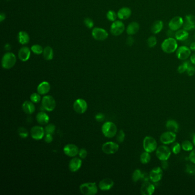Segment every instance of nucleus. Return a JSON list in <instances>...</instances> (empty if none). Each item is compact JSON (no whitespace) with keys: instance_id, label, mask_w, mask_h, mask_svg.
<instances>
[{"instance_id":"15","label":"nucleus","mask_w":195,"mask_h":195,"mask_svg":"<svg viewBox=\"0 0 195 195\" xmlns=\"http://www.w3.org/2000/svg\"><path fill=\"white\" fill-rule=\"evenodd\" d=\"M45 133V129L40 126H34L30 130L32 137L36 140H40L43 139Z\"/></svg>"},{"instance_id":"6","label":"nucleus","mask_w":195,"mask_h":195,"mask_svg":"<svg viewBox=\"0 0 195 195\" xmlns=\"http://www.w3.org/2000/svg\"><path fill=\"white\" fill-rule=\"evenodd\" d=\"M156 155L160 161L168 160L171 155V151L167 146H159L156 149Z\"/></svg>"},{"instance_id":"1","label":"nucleus","mask_w":195,"mask_h":195,"mask_svg":"<svg viewBox=\"0 0 195 195\" xmlns=\"http://www.w3.org/2000/svg\"><path fill=\"white\" fill-rule=\"evenodd\" d=\"M161 48L162 51L165 53L168 54L173 53L178 48L177 40L173 37H168L162 42Z\"/></svg>"},{"instance_id":"57","label":"nucleus","mask_w":195,"mask_h":195,"mask_svg":"<svg viewBox=\"0 0 195 195\" xmlns=\"http://www.w3.org/2000/svg\"><path fill=\"white\" fill-rule=\"evenodd\" d=\"M190 61L191 62L192 64L195 65V53H193L190 57Z\"/></svg>"},{"instance_id":"39","label":"nucleus","mask_w":195,"mask_h":195,"mask_svg":"<svg viewBox=\"0 0 195 195\" xmlns=\"http://www.w3.org/2000/svg\"><path fill=\"white\" fill-rule=\"evenodd\" d=\"M185 172L190 175H195V165L192 164H188L186 165Z\"/></svg>"},{"instance_id":"62","label":"nucleus","mask_w":195,"mask_h":195,"mask_svg":"<svg viewBox=\"0 0 195 195\" xmlns=\"http://www.w3.org/2000/svg\"><path fill=\"white\" fill-rule=\"evenodd\" d=\"M193 37H194V39L195 40V33H194V35H193Z\"/></svg>"},{"instance_id":"21","label":"nucleus","mask_w":195,"mask_h":195,"mask_svg":"<svg viewBox=\"0 0 195 195\" xmlns=\"http://www.w3.org/2000/svg\"><path fill=\"white\" fill-rule=\"evenodd\" d=\"M82 165V161L81 159L74 157L70 161L69 168L71 172H75L79 170Z\"/></svg>"},{"instance_id":"42","label":"nucleus","mask_w":195,"mask_h":195,"mask_svg":"<svg viewBox=\"0 0 195 195\" xmlns=\"http://www.w3.org/2000/svg\"><path fill=\"white\" fill-rule=\"evenodd\" d=\"M183 29L184 30H187V31H191V30H195V25L194 24H192V23H189L187 21H184V23H183Z\"/></svg>"},{"instance_id":"55","label":"nucleus","mask_w":195,"mask_h":195,"mask_svg":"<svg viewBox=\"0 0 195 195\" xmlns=\"http://www.w3.org/2000/svg\"><path fill=\"white\" fill-rule=\"evenodd\" d=\"M168 168V162L167 160L162 161V169H167Z\"/></svg>"},{"instance_id":"58","label":"nucleus","mask_w":195,"mask_h":195,"mask_svg":"<svg viewBox=\"0 0 195 195\" xmlns=\"http://www.w3.org/2000/svg\"><path fill=\"white\" fill-rule=\"evenodd\" d=\"M5 19V14L3 13H1L0 14V22L2 23Z\"/></svg>"},{"instance_id":"61","label":"nucleus","mask_w":195,"mask_h":195,"mask_svg":"<svg viewBox=\"0 0 195 195\" xmlns=\"http://www.w3.org/2000/svg\"><path fill=\"white\" fill-rule=\"evenodd\" d=\"M193 144L195 146V135H194L193 137Z\"/></svg>"},{"instance_id":"44","label":"nucleus","mask_w":195,"mask_h":195,"mask_svg":"<svg viewBox=\"0 0 195 195\" xmlns=\"http://www.w3.org/2000/svg\"><path fill=\"white\" fill-rule=\"evenodd\" d=\"M172 151L174 154H179L181 151V146L179 142H175L172 145Z\"/></svg>"},{"instance_id":"26","label":"nucleus","mask_w":195,"mask_h":195,"mask_svg":"<svg viewBox=\"0 0 195 195\" xmlns=\"http://www.w3.org/2000/svg\"><path fill=\"white\" fill-rule=\"evenodd\" d=\"M188 32L183 29H179L177 30L175 33V38L180 41H185L189 38Z\"/></svg>"},{"instance_id":"18","label":"nucleus","mask_w":195,"mask_h":195,"mask_svg":"<svg viewBox=\"0 0 195 195\" xmlns=\"http://www.w3.org/2000/svg\"><path fill=\"white\" fill-rule=\"evenodd\" d=\"M64 152L68 156L74 157L79 154V149L76 145L73 144H69L64 146Z\"/></svg>"},{"instance_id":"11","label":"nucleus","mask_w":195,"mask_h":195,"mask_svg":"<svg viewBox=\"0 0 195 195\" xmlns=\"http://www.w3.org/2000/svg\"><path fill=\"white\" fill-rule=\"evenodd\" d=\"M119 146L114 142H107L104 143L102 146L103 152L107 155L114 154L118 151Z\"/></svg>"},{"instance_id":"32","label":"nucleus","mask_w":195,"mask_h":195,"mask_svg":"<svg viewBox=\"0 0 195 195\" xmlns=\"http://www.w3.org/2000/svg\"><path fill=\"white\" fill-rule=\"evenodd\" d=\"M149 152H142L141 155L140 156V162L143 164H146L151 161V157L149 154Z\"/></svg>"},{"instance_id":"22","label":"nucleus","mask_w":195,"mask_h":195,"mask_svg":"<svg viewBox=\"0 0 195 195\" xmlns=\"http://www.w3.org/2000/svg\"><path fill=\"white\" fill-rule=\"evenodd\" d=\"M118 18L121 20H126L131 16L132 11L131 9L128 7H123L121 8L117 12Z\"/></svg>"},{"instance_id":"59","label":"nucleus","mask_w":195,"mask_h":195,"mask_svg":"<svg viewBox=\"0 0 195 195\" xmlns=\"http://www.w3.org/2000/svg\"><path fill=\"white\" fill-rule=\"evenodd\" d=\"M190 49L192 51H195V42H192V43L190 44Z\"/></svg>"},{"instance_id":"33","label":"nucleus","mask_w":195,"mask_h":195,"mask_svg":"<svg viewBox=\"0 0 195 195\" xmlns=\"http://www.w3.org/2000/svg\"><path fill=\"white\" fill-rule=\"evenodd\" d=\"M193 144L189 140H185L182 142V148L184 151L189 152L193 149Z\"/></svg>"},{"instance_id":"50","label":"nucleus","mask_w":195,"mask_h":195,"mask_svg":"<svg viewBox=\"0 0 195 195\" xmlns=\"http://www.w3.org/2000/svg\"><path fill=\"white\" fill-rule=\"evenodd\" d=\"M188 159L191 162L195 164V149L191 151L189 155Z\"/></svg>"},{"instance_id":"45","label":"nucleus","mask_w":195,"mask_h":195,"mask_svg":"<svg viewBox=\"0 0 195 195\" xmlns=\"http://www.w3.org/2000/svg\"><path fill=\"white\" fill-rule=\"evenodd\" d=\"M125 137H126L125 133L122 130H120L119 133L117 134V137H116V140L117 142H119V143H122V142H124V141L125 140Z\"/></svg>"},{"instance_id":"10","label":"nucleus","mask_w":195,"mask_h":195,"mask_svg":"<svg viewBox=\"0 0 195 195\" xmlns=\"http://www.w3.org/2000/svg\"><path fill=\"white\" fill-rule=\"evenodd\" d=\"M93 37L97 41H104L108 37V33L106 30L101 28H95L92 32Z\"/></svg>"},{"instance_id":"30","label":"nucleus","mask_w":195,"mask_h":195,"mask_svg":"<svg viewBox=\"0 0 195 195\" xmlns=\"http://www.w3.org/2000/svg\"><path fill=\"white\" fill-rule=\"evenodd\" d=\"M163 22L161 20H157L153 23L151 27V31L152 33L156 34L160 33L163 29Z\"/></svg>"},{"instance_id":"8","label":"nucleus","mask_w":195,"mask_h":195,"mask_svg":"<svg viewBox=\"0 0 195 195\" xmlns=\"http://www.w3.org/2000/svg\"><path fill=\"white\" fill-rule=\"evenodd\" d=\"M125 30V25L121 21H115L110 26V33L115 36H118L122 34Z\"/></svg>"},{"instance_id":"38","label":"nucleus","mask_w":195,"mask_h":195,"mask_svg":"<svg viewBox=\"0 0 195 195\" xmlns=\"http://www.w3.org/2000/svg\"><path fill=\"white\" fill-rule=\"evenodd\" d=\"M106 17H107V19L110 21L114 22L116 21V18L118 17H117V14H116L115 12L113 10H109L106 13Z\"/></svg>"},{"instance_id":"23","label":"nucleus","mask_w":195,"mask_h":195,"mask_svg":"<svg viewBox=\"0 0 195 195\" xmlns=\"http://www.w3.org/2000/svg\"><path fill=\"white\" fill-rule=\"evenodd\" d=\"M23 112L28 115H31L34 112L36 108L33 102L29 101H25L22 106Z\"/></svg>"},{"instance_id":"4","label":"nucleus","mask_w":195,"mask_h":195,"mask_svg":"<svg viewBox=\"0 0 195 195\" xmlns=\"http://www.w3.org/2000/svg\"><path fill=\"white\" fill-rule=\"evenodd\" d=\"M80 191L84 195H94L98 191L95 182H86L80 186Z\"/></svg>"},{"instance_id":"56","label":"nucleus","mask_w":195,"mask_h":195,"mask_svg":"<svg viewBox=\"0 0 195 195\" xmlns=\"http://www.w3.org/2000/svg\"><path fill=\"white\" fill-rule=\"evenodd\" d=\"M175 33L176 32H175V31H173V30L169 29V30L167 32V36H168L169 37H173V38H174V37H175Z\"/></svg>"},{"instance_id":"16","label":"nucleus","mask_w":195,"mask_h":195,"mask_svg":"<svg viewBox=\"0 0 195 195\" xmlns=\"http://www.w3.org/2000/svg\"><path fill=\"white\" fill-rule=\"evenodd\" d=\"M162 169L160 167H155L149 172L150 180L153 182H160L162 179Z\"/></svg>"},{"instance_id":"36","label":"nucleus","mask_w":195,"mask_h":195,"mask_svg":"<svg viewBox=\"0 0 195 195\" xmlns=\"http://www.w3.org/2000/svg\"><path fill=\"white\" fill-rule=\"evenodd\" d=\"M31 50L33 53L39 55L41 53H43L44 49L40 45L35 44L31 47Z\"/></svg>"},{"instance_id":"53","label":"nucleus","mask_w":195,"mask_h":195,"mask_svg":"<svg viewBox=\"0 0 195 195\" xmlns=\"http://www.w3.org/2000/svg\"><path fill=\"white\" fill-rule=\"evenodd\" d=\"M44 140L47 143H50V142H52V141H53L52 135H51V134H46V135L45 136Z\"/></svg>"},{"instance_id":"31","label":"nucleus","mask_w":195,"mask_h":195,"mask_svg":"<svg viewBox=\"0 0 195 195\" xmlns=\"http://www.w3.org/2000/svg\"><path fill=\"white\" fill-rule=\"evenodd\" d=\"M43 56L44 59L48 61L52 60L54 57L53 50L50 46H46L43 51Z\"/></svg>"},{"instance_id":"29","label":"nucleus","mask_w":195,"mask_h":195,"mask_svg":"<svg viewBox=\"0 0 195 195\" xmlns=\"http://www.w3.org/2000/svg\"><path fill=\"white\" fill-rule=\"evenodd\" d=\"M18 40L19 43L22 45H26L29 43L30 37L29 34L25 31H21L18 34Z\"/></svg>"},{"instance_id":"43","label":"nucleus","mask_w":195,"mask_h":195,"mask_svg":"<svg viewBox=\"0 0 195 195\" xmlns=\"http://www.w3.org/2000/svg\"><path fill=\"white\" fill-rule=\"evenodd\" d=\"M18 135L21 138L25 139V138H27V137L28 136V131L23 127L19 128L18 129Z\"/></svg>"},{"instance_id":"51","label":"nucleus","mask_w":195,"mask_h":195,"mask_svg":"<svg viewBox=\"0 0 195 195\" xmlns=\"http://www.w3.org/2000/svg\"><path fill=\"white\" fill-rule=\"evenodd\" d=\"M95 119L98 122H103V121L105 119V117L103 113H99L95 116Z\"/></svg>"},{"instance_id":"40","label":"nucleus","mask_w":195,"mask_h":195,"mask_svg":"<svg viewBox=\"0 0 195 195\" xmlns=\"http://www.w3.org/2000/svg\"><path fill=\"white\" fill-rule=\"evenodd\" d=\"M44 129H45V132L46 134L52 135L56 130V126L53 124H48V126H46Z\"/></svg>"},{"instance_id":"20","label":"nucleus","mask_w":195,"mask_h":195,"mask_svg":"<svg viewBox=\"0 0 195 195\" xmlns=\"http://www.w3.org/2000/svg\"><path fill=\"white\" fill-rule=\"evenodd\" d=\"M114 185V182L112 179L106 178L102 180L101 182H100L99 187L100 189L103 191H108L112 188Z\"/></svg>"},{"instance_id":"52","label":"nucleus","mask_w":195,"mask_h":195,"mask_svg":"<svg viewBox=\"0 0 195 195\" xmlns=\"http://www.w3.org/2000/svg\"><path fill=\"white\" fill-rule=\"evenodd\" d=\"M135 43V39L132 36L128 37L126 41V43L128 46H131Z\"/></svg>"},{"instance_id":"9","label":"nucleus","mask_w":195,"mask_h":195,"mask_svg":"<svg viewBox=\"0 0 195 195\" xmlns=\"http://www.w3.org/2000/svg\"><path fill=\"white\" fill-rule=\"evenodd\" d=\"M176 54L179 60H187L191 54V50L188 46L183 45L177 48Z\"/></svg>"},{"instance_id":"60","label":"nucleus","mask_w":195,"mask_h":195,"mask_svg":"<svg viewBox=\"0 0 195 195\" xmlns=\"http://www.w3.org/2000/svg\"><path fill=\"white\" fill-rule=\"evenodd\" d=\"M5 49L7 50H10V49H11V46H10L9 44H7L5 46Z\"/></svg>"},{"instance_id":"47","label":"nucleus","mask_w":195,"mask_h":195,"mask_svg":"<svg viewBox=\"0 0 195 195\" xmlns=\"http://www.w3.org/2000/svg\"><path fill=\"white\" fill-rule=\"evenodd\" d=\"M84 24L89 29H92L94 27V23L91 18H86L84 20Z\"/></svg>"},{"instance_id":"27","label":"nucleus","mask_w":195,"mask_h":195,"mask_svg":"<svg viewBox=\"0 0 195 195\" xmlns=\"http://www.w3.org/2000/svg\"><path fill=\"white\" fill-rule=\"evenodd\" d=\"M166 128L168 130V131L174 133L177 132L179 129V124L175 120H169L167 121Z\"/></svg>"},{"instance_id":"13","label":"nucleus","mask_w":195,"mask_h":195,"mask_svg":"<svg viewBox=\"0 0 195 195\" xmlns=\"http://www.w3.org/2000/svg\"><path fill=\"white\" fill-rule=\"evenodd\" d=\"M184 22V21L181 17H175L169 21L168 24L169 28V29L176 32L180 29V28L183 25Z\"/></svg>"},{"instance_id":"41","label":"nucleus","mask_w":195,"mask_h":195,"mask_svg":"<svg viewBox=\"0 0 195 195\" xmlns=\"http://www.w3.org/2000/svg\"><path fill=\"white\" fill-rule=\"evenodd\" d=\"M30 101L33 103H38L41 101V96L38 93H32L30 96Z\"/></svg>"},{"instance_id":"3","label":"nucleus","mask_w":195,"mask_h":195,"mask_svg":"<svg viewBox=\"0 0 195 195\" xmlns=\"http://www.w3.org/2000/svg\"><path fill=\"white\" fill-rule=\"evenodd\" d=\"M102 132L103 135L108 138H112L116 136L117 128L116 125L112 122L108 121L103 124L102 126Z\"/></svg>"},{"instance_id":"49","label":"nucleus","mask_w":195,"mask_h":195,"mask_svg":"<svg viewBox=\"0 0 195 195\" xmlns=\"http://www.w3.org/2000/svg\"><path fill=\"white\" fill-rule=\"evenodd\" d=\"M88 155V152L86 149H84V148H82V149L79 150V155L81 159H85L86 158V156Z\"/></svg>"},{"instance_id":"2","label":"nucleus","mask_w":195,"mask_h":195,"mask_svg":"<svg viewBox=\"0 0 195 195\" xmlns=\"http://www.w3.org/2000/svg\"><path fill=\"white\" fill-rule=\"evenodd\" d=\"M16 61V57L14 54L11 52H7L3 57L2 66L5 69H9L15 65Z\"/></svg>"},{"instance_id":"7","label":"nucleus","mask_w":195,"mask_h":195,"mask_svg":"<svg viewBox=\"0 0 195 195\" xmlns=\"http://www.w3.org/2000/svg\"><path fill=\"white\" fill-rule=\"evenodd\" d=\"M56 103L52 96L48 95L44 97L42 99L43 108L47 111H52L55 109Z\"/></svg>"},{"instance_id":"14","label":"nucleus","mask_w":195,"mask_h":195,"mask_svg":"<svg viewBox=\"0 0 195 195\" xmlns=\"http://www.w3.org/2000/svg\"><path fill=\"white\" fill-rule=\"evenodd\" d=\"M176 139V133L171 131H167L162 134L160 137V140L163 144H170L175 141Z\"/></svg>"},{"instance_id":"12","label":"nucleus","mask_w":195,"mask_h":195,"mask_svg":"<svg viewBox=\"0 0 195 195\" xmlns=\"http://www.w3.org/2000/svg\"><path fill=\"white\" fill-rule=\"evenodd\" d=\"M73 109L76 112L83 114L88 109V104L85 100L83 99H79L76 100L73 104Z\"/></svg>"},{"instance_id":"46","label":"nucleus","mask_w":195,"mask_h":195,"mask_svg":"<svg viewBox=\"0 0 195 195\" xmlns=\"http://www.w3.org/2000/svg\"><path fill=\"white\" fill-rule=\"evenodd\" d=\"M187 73L189 76H193L195 74V66L193 64H192L191 62L189 64L188 69L187 70Z\"/></svg>"},{"instance_id":"48","label":"nucleus","mask_w":195,"mask_h":195,"mask_svg":"<svg viewBox=\"0 0 195 195\" xmlns=\"http://www.w3.org/2000/svg\"><path fill=\"white\" fill-rule=\"evenodd\" d=\"M185 21L195 25V16L192 14H188L185 17Z\"/></svg>"},{"instance_id":"5","label":"nucleus","mask_w":195,"mask_h":195,"mask_svg":"<svg viewBox=\"0 0 195 195\" xmlns=\"http://www.w3.org/2000/svg\"><path fill=\"white\" fill-rule=\"evenodd\" d=\"M143 148L145 151L149 153L156 151L157 143L155 139L151 136H146L143 140Z\"/></svg>"},{"instance_id":"35","label":"nucleus","mask_w":195,"mask_h":195,"mask_svg":"<svg viewBox=\"0 0 195 195\" xmlns=\"http://www.w3.org/2000/svg\"><path fill=\"white\" fill-rule=\"evenodd\" d=\"M141 176H142L141 171L139 169H136L135 171L133 173L132 176L133 182H138L139 180L141 179Z\"/></svg>"},{"instance_id":"19","label":"nucleus","mask_w":195,"mask_h":195,"mask_svg":"<svg viewBox=\"0 0 195 195\" xmlns=\"http://www.w3.org/2000/svg\"><path fill=\"white\" fill-rule=\"evenodd\" d=\"M31 51L29 48L27 46H23L20 49L18 52V57L21 61L25 62L29 59Z\"/></svg>"},{"instance_id":"28","label":"nucleus","mask_w":195,"mask_h":195,"mask_svg":"<svg viewBox=\"0 0 195 195\" xmlns=\"http://www.w3.org/2000/svg\"><path fill=\"white\" fill-rule=\"evenodd\" d=\"M36 120L40 124L45 125L49 121V117L46 113L41 112L37 115Z\"/></svg>"},{"instance_id":"34","label":"nucleus","mask_w":195,"mask_h":195,"mask_svg":"<svg viewBox=\"0 0 195 195\" xmlns=\"http://www.w3.org/2000/svg\"><path fill=\"white\" fill-rule=\"evenodd\" d=\"M190 63H191V61H185L182 64L180 65L179 67H178V68H177L178 72L179 73H180V74H182V73H184L185 72H187V70L188 69L189 64H190Z\"/></svg>"},{"instance_id":"54","label":"nucleus","mask_w":195,"mask_h":195,"mask_svg":"<svg viewBox=\"0 0 195 195\" xmlns=\"http://www.w3.org/2000/svg\"><path fill=\"white\" fill-rule=\"evenodd\" d=\"M141 180H142L144 182H148L149 180H150L149 174H148L147 173H146V172L144 173H142Z\"/></svg>"},{"instance_id":"24","label":"nucleus","mask_w":195,"mask_h":195,"mask_svg":"<svg viewBox=\"0 0 195 195\" xmlns=\"http://www.w3.org/2000/svg\"><path fill=\"white\" fill-rule=\"evenodd\" d=\"M50 90L49 83L47 81H43L40 83L37 87V92L41 95H46Z\"/></svg>"},{"instance_id":"25","label":"nucleus","mask_w":195,"mask_h":195,"mask_svg":"<svg viewBox=\"0 0 195 195\" xmlns=\"http://www.w3.org/2000/svg\"><path fill=\"white\" fill-rule=\"evenodd\" d=\"M140 25L137 22H132L129 23L126 28V33L129 36H133L139 32Z\"/></svg>"},{"instance_id":"37","label":"nucleus","mask_w":195,"mask_h":195,"mask_svg":"<svg viewBox=\"0 0 195 195\" xmlns=\"http://www.w3.org/2000/svg\"><path fill=\"white\" fill-rule=\"evenodd\" d=\"M146 43H147L148 46L150 48H152L155 47L157 43V38L155 36H154L149 37V38H148V40H147Z\"/></svg>"},{"instance_id":"17","label":"nucleus","mask_w":195,"mask_h":195,"mask_svg":"<svg viewBox=\"0 0 195 195\" xmlns=\"http://www.w3.org/2000/svg\"><path fill=\"white\" fill-rule=\"evenodd\" d=\"M155 187L152 183L148 182H144L141 188L140 193L142 195H151L155 192Z\"/></svg>"}]
</instances>
